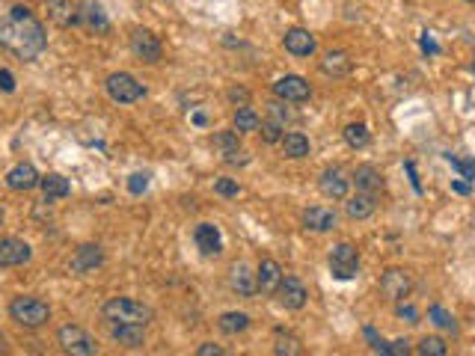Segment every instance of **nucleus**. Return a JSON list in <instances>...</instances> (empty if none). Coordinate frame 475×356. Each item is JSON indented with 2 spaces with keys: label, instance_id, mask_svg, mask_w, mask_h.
<instances>
[{
  "label": "nucleus",
  "instance_id": "1",
  "mask_svg": "<svg viewBox=\"0 0 475 356\" xmlns=\"http://www.w3.org/2000/svg\"><path fill=\"white\" fill-rule=\"evenodd\" d=\"M0 48L18 59H24V63L36 59L48 48L42 21H36V15L27 6H12L9 15L0 21Z\"/></svg>",
  "mask_w": 475,
  "mask_h": 356
},
{
  "label": "nucleus",
  "instance_id": "2",
  "mask_svg": "<svg viewBox=\"0 0 475 356\" xmlns=\"http://www.w3.org/2000/svg\"><path fill=\"white\" fill-rule=\"evenodd\" d=\"M101 315L107 324H148L152 321V309L140 300H131V297H110L101 306Z\"/></svg>",
  "mask_w": 475,
  "mask_h": 356
},
{
  "label": "nucleus",
  "instance_id": "3",
  "mask_svg": "<svg viewBox=\"0 0 475 356\" xmlns=\"http://www.w3.org/2000/svg\"><path fill=\"white\" fill-rule=\"evenodd\" d=\"M9 318L27 326V330H39V326H45L51 321V309H48V303L39 300V297H15V300L9 303Z\"/></svg>",
  "mask_w": 475,
  "mask_h": 356
},
{
  "label": "nucleus",
  "instance_id": "4",
  "mask_svg": "<svg viewBox=\"0 0 475 356\" xmlns=\"http://www.w3.org/2000/svg\"><path fill=\"white\" fill-rule=\"evenodd\" d=\"M57 342H59V348H63L66 353H75V356H95L98 353L95 339L84 330V326H77V324L59 326Z\"/></svg>",
  "mask_w": 475,
  "mask_h": 356
},
{
  "label": "nucleus",
  "instance_id": "5",
  "mask_svg": "<svg viewBox=\"0 0 475 356\" xmlns=\"http://www.w3.org/2000/svg\"><path fill=\"white\" fill-rule=\"evenodd\" d=\"M104 86H107V95H110L116 104H134V101H140V98L146 95L143 83L137 81L134 75H128V72H113L110 77H107Z\"/></svg>",
  "mask_w": 475,
  "mask_h": 356
},
{
  "label": "nucleus",
  "instance_id": "6",
  "mask_svg": "<svg viewBox=\"0 0 475 356\" xmlns=\"http://www.w3.org/2000/svg\"><path fill=\"white\" fill-rule=\"evenodd\" d=\"M330 270L336 279H353L360 273V253L353 244H339L330 253Z\"/></svg>",
  "mask_w": 475,
  "mask_h": 356
},
{
  "label": "nucleus",
  "instance_id": "7",
  "mask_svg": "<svg viewBox=\"0 0 475 356\" xmlns=\"http://www.w3.org/2000/svg\"><path fill=\"white\" fill-rule=\"evenodd\" d=\"M410 291H413V279L404 267H389V270L380 276V294L386 300L398 303L404 297H410Z\"/></svg>",
  "mask_w": 475,
  "mask_h": 356
},
{
  "label": "nucleus",
  "instance_id": "8",
  "mask_svg": "<svg viewBox=\"0 0 475 356\" xmlns=\"http://www.w3.org/2000/svg\"><path fill=\"white\" fill-rule=\"evenodd\" d=\"M131 54L137 59H143V63L152 66V63H157V59H161L164 48H161V42H157V36L152 33V30L137 27L134 33H131Z\"/></svg>",
  "mask_w": 475,
  "mask_h": 356
},
{
  "label": "nucleus",
  "instance_id": "9",
  "mask_svg": "<svg viewBox=\"0 0 475 356\" xmlns=\"http://www.w3.org/2000/svg\"><path fill=\"white\" fill-rule=\"evenodd\" d=\"M273 92H276L280 101L300 104V101H306V98L312 95V89H309V83H306L300 75H285V77H280V81L273 83Z\"/></svg>",
  "mask_w": 475,
  "mask_h": 356
},
{
  "label": "nucleus",
  "instance_id": "10",
  "mask_svg": "<svg viewBox=\"0 0 475 356\" xmlns=\"http://www.w3.org/2000/svg\"><path fill=\"white\" fill-rule=\"evenodd\" d=\"M276 297H280V303L285 309H303L306 300H309V291H306V285L297 279V276H282L280 288H276Z\"/></svg>",
  "mask_w": 475,
  "mask_h": 356
},
{
  "label": "nucleus",
  "instance_id": "11",
  "mask_svg": "<svg viewBox=\"0 0 475 356\" xmlns=\"http://www.w3.org/2000/svg\"><path fill=\"white\" fill-rule=\"evenodd\" d=\"M33 259L30 244L18 241V237H3L0 241V267H21Z\"/></svg>",
  "mask_w": 475,
  "mask_h": 356
},
{
  "label": "nucleus",
  "instance_id": "12",
  "mask_svg": "<svg viewBox=\"0 0 475 356\" xmlns=\"http://www.w3.org/2000/svg\"><path fill=\"white\" fill-rule=\"evenodd\" d=\"M214 148L223 155L226 164H246V152L241 148V140H238V131H217L211 137Z\"/></svg>",
  "mask_w": 475,
  "mask_h": 356
},
{
  "label": "nucleus",
  "instance_id": "13",
  "mask_svg": "<svg viewBox=\"0 0 475 356\" xmlns=\"http://www.w3.org/2000/svg\"><path fill=\"white\" fill-rule=\"evenodd\" d=\"M229 288L238 294V297H253L259 291V282H255V273L250 270L246 261H235L232 270H229Z\"/></svg>",
  "mask_w": 475,
  "mask_h": 356
},
{
  "label": "nucleus",
  "instance_id": "14",
  "mask_svg": "<svg viewBox=\"0 0 475 356\" xmlns=\"http://www.w3.org/2000/svg\"><path fill=\"white\" fill-rule=\"evenodd\" d=\"M113 342H119L128 350H140L146 344V326L143 324H110Z\"/></svg>",
  "mask_w": 475,
  "mask_h": 356
},
{
  "label": "nucleus",
  "instance_id": "15",
  "mask_svg": "<svg viewBox=\"0 0 475 356\" xmlns=\"http://www.w3.org/2000/svg\"><path fill=\"white\" fill-rule=\"evenodd\" d=\"M101 264H104V253H101V246L98 244L77 246L75 255H72V270L75 273H89V270H95V267H101Z\"/></svg>",
  "mask_w": 475,
  "mask_h": 356
},
{
  "label": "nucleus",
  "instance_id": "16",
  "mask_svg": "<svg viewBox=\"0 0 475 356\" xmlns=\"http://www.w3.org/2000/svg\"><path fill=\"white\" fill-rule=\"evenodd\" d=\"M193 241L200 246L202 255H220L223 253V237H220V229L211 223H200L193 229Z\"/></svg>",
  "mask_w": 475,
  "mask_h": 356
},
{
  "label": "nucleus",
  "instance_id": "17",
  "mask_svg": "<svg viewBox=\"0 0 475 356\" xmlns=\"http://www.w3.org/2000/svg\"><path fill=\"white\" fill-rule=\"evenodd\" d=\"M282 45L291 57H309V54H315V48H318L315 45V36L309 33V30H300V27L289 30V33L282 36Z\"/></svg>",
  "mask_w": 475,
  "mask_h": 356
},
{
  "label": "nucleus",
  "instance_id": "18",
  "mask_svg": "<svg viewBox=\"0 0 475 356\" xmlns=\"http://www.w3.org/2000/svg\"><path fill=\"white\" fill-rule=\"evenodd\" d=\"M42 181V175L36 172V166L33 164H15L12 170L6 172V184L12 187V190L18 193H24V190H33V187Z\"/></svg>",
  "mask_w": 475,
  "mask_h": 356
},
{
  "label": "nucleus",
  "instance_id": "19",
  "mask_svg": "<svg viewBox=\"0 0 475 356\" xmlns=\"http://www.w3.org/2000/svg\"><path fill=\"white\" fill-rule=\"evenodd\" d=\"M336 211L333 208H324V205H312V208H306L303 211V226L309 232H330L336 229Z\"/></svg>",
  "mask_w": 475,
  "mask_h": 356
},
{
  "label": "nucleus",
  "instance_id": "20",
  "mask_svg": "<svg viewBox=\"0 0 475 356\" xmlns=\"http://www.w3.org/2000/svg\"><path fill=\"white\" fill-rule=\"evenodd\" d=\"M48 18L57 27H75L81 24V9L72 6L68 0H48Z\"/></svg>",
  "mask_w": 475,
  "mask_h": 356
},
{
  "label": "nucleus",
  "instance_id": "21",
  "mask_svg": "<svg viewBox=\"0 0 475 356\" xmlns=\"http://www.w3.org/2000/svg\"><path fill=\"white\" fill-rule=\"evenodd\" d=\"M353 184H356V190H360V193L378 196L383 190V175H380V170L362 164V166H356V170H353Z\"/></svg>",
  "mask_w": 475,
  "mask_h": 356
},
{
  "label": "nucleus",
  "instance_id": "22",
  "mask_svg": "<svg viewBox=\"0 0 475 356\" xmlns=\"http://www.w3.org/2000/svg\"><path fill=\"white\" fill-rule=\"evenodd\" d=\"M255 282H259V291L276 294V288H280V282H282V267L273 259H264L259 264V270H255Z\"/></svg>",
  "mask_w": 475,
  "mask_h": 356
},
{
  "label": "nucleus",
  "instance_id": "23",
  "mask_svg": "<svg viewBox=\"0 0 475 356\" xmlns=\"http://www.w3.org/2000/svg\"><path fill=\"white\" fill-rule=\"evenodd\" d=\"M351 68H353V59L345 51H327L321 59V72L327 77H345L351 75Z\"/></svg>",
  "mask_w": 475,
  "mask_h": 356
},
{
  "label": "nucleus",
  "instance_id": "24",
  "mask_svg": "<svg viewBox=\"0 0 475 356\" xmlns=\"http://www.w3.org/2000/svg\"><path fill=\"white\" fill-rule=\"evenodd\" d=\"M318 187L327 199H345V196H348V178H345L339 170H327L321 175Z\"/></svg>",
  "mask_w": 475,
  "mask_h": 356
},
{
  "label": "nucleus",
  "instance_id": "25",
  "mask_svg": "<svg viewBox=\"0 0 475 356\" xmlns=\"http://www.w3.org/2000/svg\"><path fill=\"white\" fill-rule=\"evenodd\" d=\"M39 187H42V193H45V202L66 199V196L72 193V184H68L59 172H48V175H42V181H39Z\"/></svg>",
  "mask_w": 475,
  "mask_h": 356
},
{
  "label": "nucleus",
  "instance_id": "26",
  "mask_svg": "<svg viewBox=\"0 0 475 356\" xmlns=\"http://www.w3.org/2000/svg\"><path fill=\"white\" fill-rule=\"evenodd\" d=\"M374 208H378V202H374L371 193H356L351 202H345V211H348L351 220H365V217L374 214Z\"/></svg>",
  "mask_w": 475,
  "mask_h": 356
},
{
  "label": "nucleus",
  "instance_id": "27",
  "mask_svg": "<svg viewBox=\"0 0 475 356\" xmlns=\"http://www.w3.org/2000/svg\"><path fill=\"white\" fill-rule=\"evenodd\" d=\"M81 9V24H86L89 30H98V33H104V30H110V21H107L104 9L98 3H84L77 6Z\"/></svg>",
  "mask_w": 475,
  "mask_h": 356
},
{
  "label": "nucleus",
  "instance_id": "28",
  "mask_svg": "<svg viewBox=\"0 0 475 356\" xmlns=\"http://www.w3.org/2000/svg\"><path fill=\"white\" fill-rule=\"evenodd\" d=\"M280 146H282V155H285V157H306V155H309V140H306L300 131L282 134Z\"/></svg>",
  "mask_w": 475,
  "mask_h": 356
},
{
  "label": "nucleus",
  "instance_id": "29",
  "mask_svg": "<svg viewBox=\"0 0 475 356\" xmlns=\"http://www.w3.org/2000/svg\"><path fill=\"white\" fill-rule=\"evenodd\" d=\"M217 326L226 333V335H238V333H244L246 326H250V315H244V312H226L217 318Z\"/></svg>",
  "mask_w": 475,
  "mask_h": 356
},
{
  "label": "nucleus",
  "instance_id": "30",
  "mask_svg": "<svg viewBox=\"0 0 475 356\" xmlns=\"http://www.w3.org/2000/svg\"><path fill=\"white\" fill-rule=\"evenodd\" d=\"M259 125H262V119L259 113L253 110V107H238L235 110V131L238 134H250V131H259Z\"/></svg>",
  "mask_w": 475,
  "mask_h": 356
},
{
  "label": "nucleus",
  "instance_id": "31",
  "mask_svg": "<svg viewBox=\"0 0 475 356\" xmlns=\"http://www.w3.org/2000/svg\"><path fill=\"white\" fill-rule=\"evenodd\" d=\"M273 350L280 353V356H300V353H303L300 339H297L294 333H289V330H276V344H273Z\"/></svg>",
  "mask_w": 475,
  "mask_h": 356
},
{
  "label": "nucleus",
  "instance_id": "32",
  "mask_svg": "<svg viewBox=\"0 0 475 356\" xmlns=\"http://www.w3.org/2000/svg\"><path fill=\"white\" fill-rule=\"evenodd\" d=\"M345 140H348L351 148H365V146H369V140H371V137H369V128L360 125V122L348 125V128H345Z\"/></svg>",
  "mask_w": 475,
  "mask_h": 356
},
{
  "label": "nucleus",
  "instance_id": "33",
  "mask_svg": "<svg viewBox=\"0 0 475 356\" xmlns=\"http://www.w3.org/2000/svg\"><path fill=\"white\" fill-rule=\"evenodd\" d=\"M416 353H422V356H445V353H449V348H445V342L437 339V335H425V339L419 342V348H416Z\"/></svg>",
  "mask_w": 475,
  "mask_h": 356
},
{
  "label": "nucleus",
  "instance_id": "34",
  "mask_svg": "<svg viewBox=\"0 0 475 356\" xmlns=\"http://www.w3.org/2000/svg\"><path fill=\"white\" fill-rule=\"evenodd\" d=\"M428 318L434 326H440V330H454V318H452V312H445L440 303H434L431 309H428Z\"/></svg>",
  "mask_w": 475,
  "mask_h": 356
},
{
  "label": "nucleus",
  "instance_id": "35",
  "mask_svg": "<svg viewBox=\"0 0 475 356\" xmlns=\"http://www.w3.org/2000/svg\"><path fill=\"white\" fill-rule=\"evenodd\" d=\"M259 128H262V140H264V143H280V140H282V128H285V125L273 122V119H264Z\"/></svg>",
  "mask_w": 475,
  "mask_h": 356
},
{
  "label": "nucleus",
  "instance_id": "36",
  "mask_svg": "<svg viewBox=\"0 0 475 356\" xmlns=\"http://www.w3.org/2000/svg\"><path fill=\"white\" fill-rule=\"evenodd\" d=\"M445 161H449L454 170H461V175L467 178L469 184H475V161H458V157H452V155H445Z\"/></svg>",
  "mask_w": 475,
  "mask_h": 356
},
{
  "label": "nucleus",
  "instance_id": "37",
  "mask_svg": "<svg viewBox=\"0 0 475 356\" xmlns=\"http://www.w3.org/2000/svg\"><path fill=\"white\" fill-rule=\"evenodd\" d=\"M214 190L220 193V196H226V199H232V196L241 193V187H238V181H232V178H217Z\"/></svg>",
  "mask_w": 475,
  "mask_h": 356
},
{
  "label": "nucleus",
  "instance_id": "38",
  "mask_svg": "<svg viewBox=\"0 0 475 356\" xmlns=\"http://www.w3.org/2000/svg\"><path fill=\"white\" fill-rule=\"evenodd\" d=\"M395 312H398V318H404L407 324H419V309H416L413 303L398 300V306H395Z\"/></svg>",
  "mask_w": 475,
  "mask_h": 356
},
{
  "label": "nucleus",
  "instance_id": "39",
  "mask_svg": "<svg viewBox=\"0 0 475 356\" xmlns=\"http://www.w3.org/2000/svg\"><path fill=\"white\" fill-rule=\"evenodd\" d=\"M146 187H148V172H134L131 178H128V190H131L134 196H140Z\"/></svg>",
  "mask_w": 475,
  "mask_h": 356
},
{
  "label": "nucleus",
  "instance_id": "40",
  "mask_svg": "<svg viewBox=\"0 0 475 356\" xmlns=\"http://www.w3.org/2000/svg\"><path fill=\"white\" fill-rule=\"evenodd\" d=\"M410 353V342L407 339H398L392 344H386V356H407Z\"/></svg>",
  "mask_w": 475,
  "mask_h": 356
},
{
  "label": "nucleus",
  "instance_id": "41",
  "mask_svg": "<svg viewBox=\"0 0 475 356\" xmlns=\"http://www.w3.org/2000/svg\"><path fill=\"white\" fill-rule=\"evenodd\" d=\"M362 333H365V339H369V344H371V350H378V353H386V342L380 339V335H378V333H374V330H371V326H365V330H362Z\"/></svg>",
  "mask_w": 475,
  "mask_h": 356
},
{
  "label": "nucleus",
  "instance_id": "42",
  "mask_svg": "<svg viewBox=\"0 0 475 356\" xmlns=\"http://www.w3.org/2000/svg\"><path fill=\"white\" fill-rule=\"evenodd\" d=\"M267 119H273V122H280V125H285V119H289V110L276 101V104H271L267 107Z\"/></svg>",
  "mask_w": 475,
  "mask_h": 356
},
{
  "label": "nucleus",
  "instance_id": "43",
  "mask_svg": "<svg viewBox=\"0 0 475 356\" xmlns=\"http://www.w3.org/2000/svg\"><path fill=\"white\" fill-rule=\"evenodd\" d=\"M0 89H3V92H15V77H12V72H6V68H0Z\"/></svg>",
  "mask_w": 475,
  "mask_h": 356
},
{
  "label": "nucleus",
  "instance_id": "44",
  "mask_svg": "<svg viewBox=\"0 0 475 356\" xmlns=\"http://www.w3.org/2000/svg\"><path fill=\"white\" fill-rule=\"evenodd\" d=\"M196 353H200V356H223L226 350H223V348H217V344H202V348L196 350Z\"/></svg>",
  "mask_w": 475,
  "mask_h": 356
},
{
  "label": "nucleus",
  "instance_id": "45",
  "mask_svg": "<svg viewBox=\"0 0 475 356\" xmlns=\"http://www.w3.org/2000/svg\"><path fill=\"white\" fill-rule=\"evenodd\" d=\"M229 98H232V101H246V98H250V95H246V89H232V92H229Z\"/></svg>",
  "mask_w": 475,
  "mask_h": 356
},
{
  "label": "nucleus",
  "instance_id": "46",
  "mask_svg": "<svg viewBox=\"0 0 475 356\" xmlns=\"http://www.w3.org/2000/svg\"><path fill=\"white\" fill-rule=\"evenodd\" d=\"M452 187H454V190H458V193H469V190H472V187H469V181H454Z\"/></svg>",
  "mask_w": 475,
  "mask_h": 356
},
{
  "label": "nucleus",
  "instance_id": "47",
  "mask_svg": "<svg viewBox=\"0 0 475 356\" xmlns=\"http://www.w3.org/2000/svg\"><path fill=\"white\" fill-rule=\"evenodd\" d=\"M0 223H3V208H0Z\"/></svg>",
  "mask_w": 475,
  "mask_h": 356
},
{
  "label": "nucleus",
  "instance_id": "48",
  "mask_svg": "<svg viewBox=\"0 0 475 356\" xmlns=\"http://www.w3.org/2000/svg\"><path fill=\"white\" fill-rule=\"evenodd\" d=\"M467 3H475V0H467Z\"/></svg>",
  "mask_w": 475,
  "mask_h": 356
}]
</instances>
